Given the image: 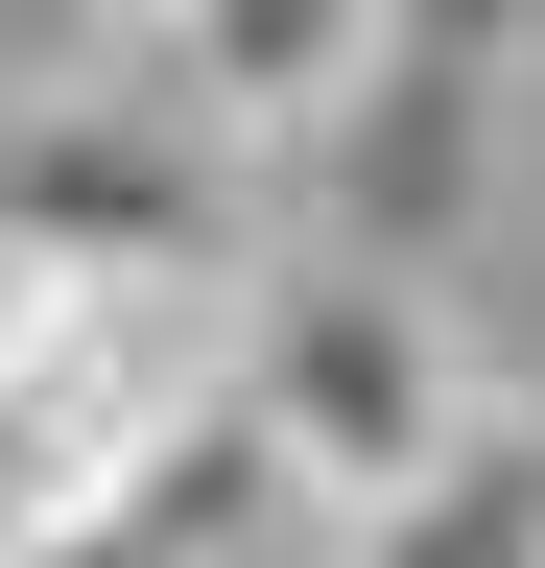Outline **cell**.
I'll return each mask as SVG.
<instances>
[{"mask_svg":"<svg viewBox=\"0 0 545 568\" xmlns=\"http://www.w3.org/2000/svg\"><path fill=\"white\" fill-rule=\"evenodd\" d=\"M522 48L545 24H380L356 95H332V142L285 166L309 190L285 261H356V284H427V308H451L474 213H498V142H522Z\"/></svg>","mask_w":545,"mask_h":568,"instance_id":"3","label":"cell"},{"mask_svg":"<svg viewBox=\"0 0 545 568\" xmlns=\"http://www.w3.org/2000/svg\"><path fill=\"white\" fill-rule=\"evenodd\" d=\"M238 284H0V545H95L166 474V426H214Z\"/></svg>","mask_w":545,"mask_h":568,"instance_id":"1","label":"cell"},{"mask_svg":"<svg viewBox=\"0 0 545 568\" xmlns=\"http://www.w3.org/2000/svg\"><path fill=\"white\" fill-rule=\"evenodd\" d=\"M238 426L285 450L309 545H332V521H380V497H403V474L474 426V355H451V308H427V284L261 261V284H238Z\"/></svg>","mask_w":545,"mask_h":568,"instance_id":"2","label":"cell"},{"mask_svg":"<svg viewBox=\"0 0 545 568\" xmlns=\"http://www.w3.org/2000/svg\"><path fill=\"white\" fill-rule=\"evenodd\" d=\"M0 568H119V545H0Z\"/></svg>","mask_w":545,"mask_h":568,"instance_id":"5","label":"cell"},{"mask_svg":"<svg viewBox=\"0 0 545 568\" xmlns=\"http://www.w3.org/2000/svg\"><path fill=\"white\" fill-rule=\"evenodd\" d=\"M332 568H545V403L474 379V426L380 497V521H332Z\"/></svg>","mask_w":545,"mask_h":568,"instance_id":"4","label":"cell"}]
</instances>
